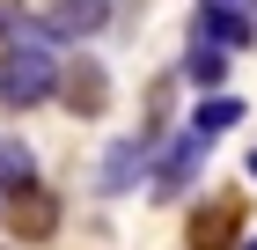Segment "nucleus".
Wrapping results in <instances>:
<instances>
[{"mask_svg": "<svg viewBox=\"0 0 257 250\" xmlns=\"http://www.w3.org/2000/svg\"><path fill=\"white\" fill-rule=\"evenodd\" d=\"M184 44H213V52H250L257 44V22H250V8H235V0H198L191 8V37Z\"/></svg>", "mask_w": 257, "mask_h": 250, "instance_id": "7ed1b4c3", "label": "nucleus"}, {"mask_svg": "<svg viewBox=\"0 0 257 250\" xmlns=\"http://www.w3.org/2000/svg\"><path fill=\"white\" fill-rule=\"evenodd\" d=\"M59 44L44 37H8L0 52V111H44V103H59Z\"/></svg>", "mask_w": 257, "mask_h": 250, "instance_id": "f257e3e1", "label": "nucleus"}, {"mask_svg": "<svg viewBox=\"0 0 257 250\" xmlns=\"http://www.w3.org/2000/svg\"><path fill=\"white\" fill-rule=\"evenodd\" d=\"M155 147H162V140H147V133H118L110 147H103V162H96V192H103V199L140 192V184H147V162H155Z\"/></svg>", "mask_w": 257, "mask_h": 250, "instance_id": "20e7f679", "label": "nucleus"}, {"mask_svg": "<svg viewBox=\"0 0 257 250\" xmlns=\"http://www.w3.org/2000/svg\"><path fill=\"white\" fill-rule=\"evenodd\" d=\"M206 162H213V140L184 125L169 147H155V162H147V192H155L162 206H177V199L198 184V170H206Z\"/></svg>", "mask_w": 257, "mask_h": 250, "instance_id": "f03ea898", "label": "nucleus"}, {"mask_svg": "<svg viewBox=\"0 0 257 250\" xmlns=\"http://www.w3.org/2000/svg\"><path fill=\"white\" fill-rule=\"evenodd\" d=\"M177 74L191 81L198 96H206V89H220V81H228V52H213V44H184V59H177Z\"/></svg>", "mask_w": 257, "mask_h": 250, "instance_id": "9d476101", "label": "nucleus"}, {"mask_svg": "<svg viewBox=\"0 0 257 250\" xmlns=\"http://www.w3.org/2000/svg\"><path fill=\"white\" fill-rule=\"evenodd\" d=\"M59 103H66L74 118H103V111H110V74H103L96 52H81V59L59 66Z\"/></svg>", "mask_w": 257, "mask_h": 250, "instance_id": "423d86ee", "label": "nucleus"}, {"mask_svg": "<svg viewBox=\"0 0 257 250\" xmlns=\"http://www.w3.org/2000/svg\"><path fill=\"white\" fill-rule=\"evenodd\" d=\"M8 213H15V228L30 235V243H44V235H59V199L44 192V184H30L22 199H8Z\"/></svg>", "mask_w": 257, "mask_h": 250, "instance_id": "1a4fd4ad", "label": "nucleus"}, {"mask_svg": "<svg viewBox=\"0 0 257 250\" xmlns=\"http://www.w3.org/2000/svg\"><path fill=\"white\" fill-rule=\"evenodd\" d=\"M0 250H8V243H0Z\"/></svg>", "mask_w": 257, "mask_h": 250, "instance_id": "ddd939ff", "label": "nucleus"}, {"mask_svg": "<svg viewBox=\"0 0 257 250\" xmlns=\"http://www.w3.org/2000/svg\"><path fill=\"white\" fill-rule=\"evenodd\" d=\"M242 170H250V184H257V147H250V162H242Z\"/></svg>", "mask_w": 257, "mask_h": 250, "instance_id": "9b49d317", "label": "nucleus"}, {"mask_svg": "<svg viewBox=\"0 0 257 250\" xmlns=\"http://www.w3.org/2000/svg\"><path fill=\"white\" fill-rule=\"evenodd\" d=\"M30 22H37L44 44H88L103 22H110V0H52V8L30 15Z\"/></svg>", "mask_w": 257, "mask_h": 250, "instance_id": "39448f33", "label": "nucleus"}, {"mask_svg": "<svg viewBox=\"0 0 257 250\" xmlns=\"http://www.w3.org/2000/svg\"><path fill=\"white\" fill-rule=\"evenodd\" d=\"M30 184H44V177H37V147H30L22 133H0V206L22 199Z\"/></svg>", "mask_w": 257, "mask_h": 250, "instance_id": "0eeeda50", "label": "nucleus"}, {"mask_svg": "<svg viewBox=\"0 0 257 250\" xmlns=\"http://www.w3.org/2000/svg\"><path fill=\"white\" fill-rule=\"evenodd\" d=\"M242 111H250L242 96L206 89V96H191V118H184V125H191V133H206V140H220V133H235V125H242Z\"/></svg>", "mask_w": 257, "mask_h": 250, "instance_id": "6e6552de", "label": "nucleus"}, {"mask_svg": "<svg viewBox=\"0 0 257 250\" xmlns=\"http://www.w3.org/2000/svg\"><path fill=\"white\" fill-rule=\"evenodd\" d=\"M235 250H257V235H242V243H235Z\"/></svg>", "mask_w": 257, "mask_h": 250, "instance_id": "f8f14e48", "label": "nucleus"}]
</instances>
